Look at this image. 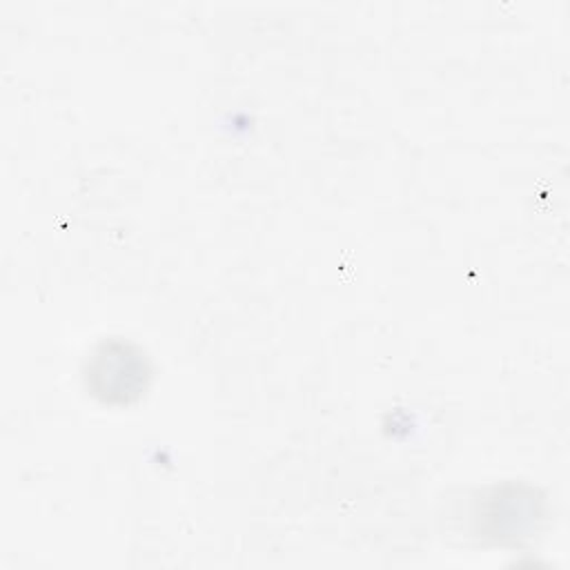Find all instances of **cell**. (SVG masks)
Segmentation results:
<instances>
[{
    "label": "cell",
    "instance_id": "1",
    "mask_svg": "<svg viewBox=\"0 0 570 570\" xmlns=\"http://www.w3.org/2000/svg\"><path fill=\"white\" fill-rule=\"evenodd\" d=\"M548 512L546 494L532 483H494L472 503V534L490 546L517 548L543 530Z\"/></svg>",
    "mask_w": 570,
    "mask_h": 570
},
{
    "label": "cell",
    "instance_id": "2",
    "mask_svg": "<svg viewBox=\"0 0 570 570\" xmlns=\"http://www.w3.org/2000/svg\"><path fill=\"white\" fill-rule=\"evenodd\" d=\"M80 379L85 392L109 407H129L140 403L154 379L149 354L122 336H105L87 352Z\"/></svg>",
    "mask_w": 570,
    "mask_h": 570
}]
</instances>
